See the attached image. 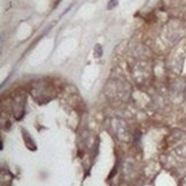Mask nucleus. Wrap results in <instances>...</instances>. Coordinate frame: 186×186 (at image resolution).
<instances>
[{"instance_id": "nucleus-1", "label": "nucleus", "mask_w": 186, "mask_h": 186, "mask_svg": "<svg viewBox=\"0 0 186 186\" xmlns=\"http://www.w3.org/2000/svg\"><path fill=\"white\" fill-rule=\"evenodd\" d=\"M94 56L96 58H101L102 56V47H101V45L97 44L94 46Z\"/></svg>"}, {"instance_id": "nucleus-2", "label": "nucleus", "mask_w": 186, "mask_h": 186, "mask_svg": "<svg viewBox=\"0 0 186 186\" xmlns=\"http://www.w3.org/2000/svg\"><path fill=\"white\" fill-rule=\"evenodd\" d=\"M117 5H118V1H117V0H110V1L108 2V5H107V9L112 10L113 8H115Z\"/></svg>"}]
</instances>
